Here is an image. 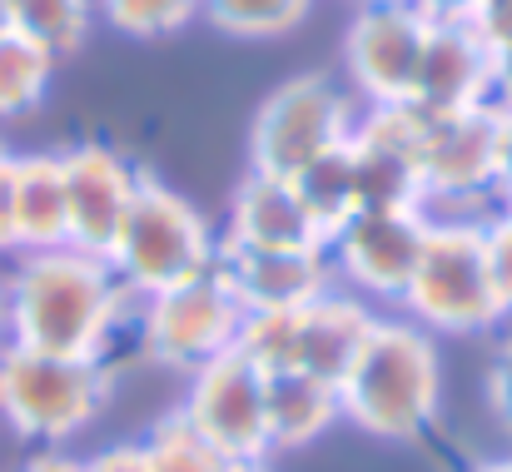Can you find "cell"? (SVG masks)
<instances>
[{
  "label": "cell",
  "instance_id": "cell-1",
  "mask_svg": "<svg viewBox=\"0 0 512 472\" xmlns=\"http://www.w3.org/2000/svg\"><path fill=\"white\" fill-rule=\"evenodd\" d=\"M130 309L115 269L80 249L20 254L5 279V343L65 353V358H105L120 318Z\"/></svg>",
  "mask_w": 512,
  "mask_h": 472
},
{
  "label": "cell",
  "instance_id": "cell-2",
  "mask_svg": "<svg viewBox=\"0 0 512 472\" xmlns=\"http://www.w3.org/2000/svg\"><path fill=\"white\" fill-rule=\"evenodd\" d=\"M438 398H443L438 338L413 318L378 314L358 358L339 378L343 423L383 443H408L438 418Z\"/></svg>",
  "mask_w": 512,
  "mask_h": 472
},
{
  "label": "cell",
  "instance_id": "cell-3",
  "mask_svg": "<svg viewBox=\"0 0 512 472\" xmlns=\"http://www.w3.org/2000/svg\"><path fill=\"white\" fill-rule=\"evenodd\" d=\"M110 388L115 378L105 358H65L0 343V423L25 443H70L105 413Z\"/></svg>",
  "mask_w": 512,
  "mask_h": 472
},
{
  "label": "cell",
  "instance_id": "cell-4",
  "mask_svg": "<svg viewBox=\"0 0 512 472\" xmlns=\"http://www.w3.org/2000/svg\"><path fill=\"white\" fill-rule=\"evenodd\" d=\"M214 264H219V234L204 224V214L184 194H174L165 179L140 174L135 204H130L125 229L110 254V269L125 284V294L150 299V294L174 289Z\"/></svg>",
  "mask_w": 512,
  "mask_h": 472
},
{
  "label": "cell",
  "instance_id": "cell-5",
  "mask_svg": "<svg viewBox=\"0 0 512 472\" xmlns=\"http://www.w3.org/2000/svg\"><path fill=\"white\" fill-rule=\"evenodd\" d=\"M403 309L428 333H488L503 323L488 279V219H433Z\"/></svg>",
  "mask_w": 512,
  "mask_h": 472
},
{
  "label": "cell",
  "instance_id": "cell-6",
  "mask_svg": "<svg viewBox=\"0 0 512 472\" xmlns=\"http://www.w3.org/2000/svg\"><path fill=\"white\" fill-rule=\"evenodd\" d=\"M418 184L428 219H493L498 214V110L473 105L428 115L418 145Z\"/></svg>",
  "mask_w": 512,
  "mask_h": 472
},
{
  "label": "cell",
  "instance_id": "cell-7",
  "mask_svg": "<svg viewBox=\"0 0 512 472\" xmlns=\"http://www.w3.org/2000/svg\"><path fill=\"white\" fill-rule=\"evenodd\" d=\"M358 110L348 105L339 80L329 75H294L279 90H269V100L254 115L249 130V169L254 174H274V179H294L299 169H309L319 155L348 145Z\"/></svg>",
  "mask_w": 512,
  "mask_h": 472
},
{
  "label": "cell",
  "instance_id": "cell-8",
  "mask_svg": "<svg viewBox=\"0 0 512 472\" xmlns=\"http://www.w3.org/2000/svg\"><path fill=\"white\" fill-rule=\"evenodd\" d=\"M239 323H244V304L234 299L219 264L174 284V289L140 299L145 353L165 368H179V373H194L199 363L229 353L239 338Z\"/></svg>",
  "mask_w": 512,
  "mask_h": 472
},
{
  "label": "cell",
  "instance_id": "cell-9",
  "mask_svg": "<svg viewBox=\"0 0 512 472\" xmlns=\"http://www.w3.org/2000/svg\"><path fill=\"white\" fill-rule=\"evenodd\" d=\"M179 413L214 443V453L229 468H264L274 458L264 373L239 348H229L189 373V393H184Z\"/></svg>",
  "mask_w": 512,
  "mask_h": 472
},
{
  "label": "cell",
  "instance_id": "cell-10",
  "mask_svg": "<svg viewBox=\"0 0 512 472\" xmlns=\"http://www.w3.org/2000/svg\"><path fill=\"white\" fill-rule=\"evenodd\" d=\"M428 214L423 209H358L339 234L324 244L334 279L348 284L358 299H383L403 304L413 269L428 244Z\"/></svg>",
  "mask_w": 512,
  "mask_h": 472
},
{
  "label": "cell",
  "instance_id": "cell-11",
  "mask_svg": "<svg viewBox=\"0 0 512 472\" xmlns=\"http://www.w3.org/2000/svg\"><path fill=\"white\" fill-rule=\"evenodd\" d=\"M423 40L428 15L413 0H358L343 35V65L363 105H393L413 95Z\"/></svg>",
  "mask_w": 512,
  "mask_h": 472
},
{
  "label": "cell",
  "instance_id": "cell-12",
  "mask_svg": "<svg viewBox=\"0 0 512 472\" xmlns=\"http://www.w3.org/2000/svg\"><path fill=\"white\" fill-rule=\"evenodd\" d=\"M65 204H70V249L95 254L110 264L125 214L140 189V169L110 145H75L65 150Z\"/></svg>",
  "mask_w": 512,
  "mask_h": 472
},
{
  "label": "cell",
  "instance_id": "cell-13",
  "mask_svg": "<svg viewBox=\"0 0 512 472\" xmlns=\"http://www.w3.org/2000/svg\"><path fill=\"white\" fill-rule=\"evenodd\" d=\"M488 75H493V50L478 40L468 20H428L423 60L408 100L428 115L473 110L488 105Z\"/></svg>",
  "mask_w": 512,
  "mask_h": 472
},
{
  "label": "cell",
  "instance_id": "cell-14",
  "mask_svg": "<svg viewBox=\"0 0 512 472\" xmlns=\"http://www.w3.org/2000/svg\"><path fill=\"white\" fill-rule=\"evenodd\" d=\"M219 249H229V254H279V249H324V239L309 224L289 179L249 169L239 179L234 199H229Z\"/></svg>",
  "mask_w": 512,
  "mask_h": 472
},
{
  "label": "cell",
  "instance_id": "cell-15",
  "mask_svg": "<svg viewBox=\"0 0 512 472\" xmlns=\"http://www.w3.org/2000/svg\"><path fill=\"white\" fill-rule=\"evenodd\" d=\"M219 274L229 279L244 314L304 309L334 289L329 249H279V254H229L219 249Z\"/></svg>",
  "mask_w": 512,
  "mask_h": 472
},
{
  "label": "cell",
  "instance_id": "cell-16",
  "mask_svg": "<svg viewBox=\"0 0 512 472\" xmlns=\"http://www.w3.org/2000/svg\"><path fill=\"white\" fill-rule=\"evenodd\" d=\"M373 323H378V314L368 299H358L348 289H329L324 299L294 309V363L289 368L339 383Z\"/></svg>",
  "mask_w": 512,
  "mask_h": 472
},
{
  "label": "cell",
  "instance_id": "cell-17",
  "mask_svg": "<svg viewBox=\"0 0 512 472\" xmlns=\"http://www.w3.org/2000/svg\"><path fill=\"white\" fill-rule=\"evenodd\" d=\"M264 408H269V443H274V453L309 448L334 423H343L339 383L299 373V368L264 373Z\"/></svg>",
  "mask_w": 512,
  "mask_h": 472
},
{
  "label": "cell",
  "instance_id": "cell-18",
  "mask_svg": "<svg viewBox=\"0 0 512 472\" xmlns=\"http://www.w3.org/2000/svg\"><path fill=\"white\" fill-rule=\"evenodd\" d=\"M70 244V204H65V159L15 155V249L45 254Z\"/></svg>",
  "mask_w": 512,
  "mask_h": 472
},
{
  "label": "cell",
  "instance_id": "cell-19",
  "mask_svg": "<svg viewBox=\"0 0 512 472\" xmlns=\"http://www.w3.org/2000/svg\"><path fill=\"white\" fill-rule=\"evenodd\" d=\"M294 194L309 214V224L319 229V239L329 244L343 224L358 214V169H353V145H339L329 155H319L309 169H299L294 179Z\"/></svg>",
  "mask_w": 512,
  "mask_h": 472
},
{
  "label": "cell",
  "instance_id": "cell-20",
  "mask_svg": "<svg viewBox=\"0 0 512 472\" xmlns=\"http://www.w3.org/2000/svg\"><path fill=\"white\" fill-rule=\"evenodd\" d=\"M353 169H358V209H423V184H418V159L388 145H368L348 135Z\"/></svg>",
  "mask_w": 512,
  "mask_h": 472
},
{
  "label": "cell",
  "instance_id": "cell-21",
  "mask_svg": "<svg viewBox=\"0 0 512 472\" xmlns=\"http://www.w3.org/2000/svg\"><path fill=\"white\" fill-rule=\"evenodd\" d=\"M95 15H100V0H10V30L55 60L85 45Z\"/></svg>",
  "mask_w": 512,
  "mask_h": 472
},
{
  "label": "cell",
  "instance_id": "cell-22",
  "mask_svg": "<svg viewBox=\"0 0 512 472\" xmlns=\"http://www.w3.org/2000/svg\"><path fill=\"white\" fill-rule=\"evenodd\" d=\"M55 75V55H45L40 45H30L25 35H5L0 40V120H20L30 115Z\"/></svg>",
  "mask_w": 512,
  "mask_h": 472
},
{
  "label": "cell",
  "instance_id": "cell-23",
  "mask_svg": "<svg viewBox=\"0 0 512 472\" xmlns=\"http://www.w3.org/2000/svg\"><path fill=\"white\" fill-rule=\"evenodd\" d=\"M314 0H204V20L239 40H279L309 20Z\"/></svg>",
  "mask_w": 512,
  "mask_h": 472
},
{
  "label": "cell",
  "instance_id": "cell-24",
  "mask_svg": "<svg viewBox=\"0 0 512 472\" xmlns=\"http://www.w3.org/2000/svg\"><path fill=\"white\" fill-rule=\"evenodd\" d=\"M140 453H145V468L150 472H229V463L214 453V443L179 408L165 413L150 428V438L140 443Z\"/></svg>",
  "mask_w": 512,
  "mask_h": 472
},
{
  "label": "cell",
  "instance_id": "cell-25",
  "mask_svg": "<svg viewBox=\"0 0 512 472\" xmlns=\"http://www.w3.org/2000/svg\"><path fill=\"white\" fill-rule=\"evenodd\" d=\"M100 15L130 40H165L204 15V0H100Z\"/></svg>",
  "mask_w": 512,
  "mask_h": 472
},
{
  "label": "cell",
  "instance_id": "cell-26",
  "mask_svg": "<svg viewBox=\"0 0 512 472\" xmlns=\"http://www.w3.org/2000/svg\"><path fill=\"white\" fill-rule=\"evenodd\" d=\"M488 279H493V299L503 318L512 314V224L503 214L488 219Z\"/></svg>",
  "mask_w": 512,
  "mask_h": 472
},
{
  "label": "cell",
  "instance_id": "cell-27",
  "mask_svg": "<svg viewBox=\"0 0 512 472\" xmlns=\"http://www.w3.org/2000/svg\"><path fill=\"white\" fill-rule=\"evenodd\" d=\"M468 25L478 30V40H483L493 55L512 50V0H478L473 15H468Z\"/></svg>",
  "mask_w": 512,
  "mask_h": 472
},
{
  "label": "cell",
  "instance_id": "cell-28",
  "mask_svg": "<svg viewBox=\"0 0 512 472\" xmlns=\"http://www.w3.org/2000/svg\"><path fill=\"white\" fill-rule=\"evenodd\" d=\"M488 408H493V418H498V428H508L512 433V338L498 343V353H493V363H488Z\"/></svg>",
  "mask_w": 512,
  "mask_h": 472
},
{
  "label": "cell",
  "instance_id": "cell-29",
  "mask_svg": "<svg viewBox=\"0 0 512 472\" xmlns=\"http://www.w3.org/2000/svg\"><path fill=\"white\" fill-rule=\"evenodd\" d=\"M0 254H20L15 249V155L0 150Z\"/></svg>",
  "mask_w": 512,
  "mask_h": 472
},
{
  "label": "cell",
  "instance_id": "cell-30",
  "mask_svg": "<svg viewBox=\"0 0 512 472\" xmlns=\"http://www.w3.org/2000/svg\"><path fill=\"white\" fill-rule=\"evenodd\" d=\"M85 472H150V468H145L140 443H115V448H100L95 458H85Z\"/></svg>",
  "mask_w": 512,
  "mask_h": 472
},
{
  "label": "cell",
  "instance_id": "cell-31",
  "mask_svg": "<svg viewBox=\"0 0 512 472\" xmlns=\"http://www.w3.org/2000/svg\"><path fill=\"white\" fill-rule=\"evenodd\" d=\"M488 105L498 115H512V50L493 55V75H488Z\"/></svg>",
  "mask_w": 512,
  "mask_h": 472
},
{
  "label": "cell",
  "instance_id": "cell-32",
  "mask_svg": "<svg viewBox=\"0 0 512 472\" xmlns=\"http://www.w3.org/2000/svg\"><path fill=\"white\" fill-rule=\"evenodd\" d=\"M512 199V115H498V204Z\"/></svg>",
  "mask_w": 512,
  "mask_h": 472
},
{
  "label": "cell",
  "instance_id": "cell-33",
  "mask_svg": "<svg viewBox=\"0 0 512 472\" xmlns=\"http://www.w3.org/2000/svg\"><path fill=\"white\" fill-rule=\"evenodd\" d=\"M20 472H85V458H70V453H60V448H45V453H35Z\"/></svg>",
  "mask_w": 512,
  "mask_h": 472
},
{
  "label": "cell",
  "instance_id": "cell-34",
  "mask_svg": "<svg viewBox=\"0 0 512 472\" xmlns=\"http://www.w3.org/2000/svg\"><path fill=\"white\" fill-rule=\"evenodd\" d=\"M428 20H468L478 0H413Z\"/></svg>",
  "mask_w": 512,
  "mask_h": 472
},
{
  "label": "cell",
  "instance_id": "cell-35",
  "mask_svg": "<svg viewBox=\"0 0 512 472\" xmlns=\"http://www.w3.org/2000/svg\"><path fill=\"white\" fill-rule=\"evenodd\" d=\"M473 472H512V453H503V458H488V463H478Z\"/></svg>",
  "mask_w": 512,
  "mask_h": 472
},
{
  "label": "cell",
  "instance_id": "cell-36",
  "mask_svg": "<svg viewBox=\"0 0 512 472\" xmlns=\"http://www.w3.org/2000/svg\"><path fill=\"white\" fill-rule=\"evenodd\" d=\"M10 35V0H0V40Z\"/></svg>",
  "mask_w": 512,
  "mask_h": 472
},
{
  "label": "cell",
  "instance_id": "cell-37",
  "mask_svg": "<svg viewBox=\"0 0 512 472\" xmlns=\"http://www.w3.org/2000/svg\"><path fill=\"white\" fill-rule=\"evenodd\" d=\"M0 343H5V284H0Z\"/></svg>",
  "mask_w": 512,
  "mask_h": 472
},
{
  "label": "cell",
  "instance_id": "cell-38",
  "mask_svg": "<svg viewBox=\"0 0 512 472\" xmlns=\"http://www.w3.org/2000/svg\"><path fill=\"white\" fill-rule=\"evenodd\" d=\"M498 214H503V219L512 224V199H503V204H498Z\"/></svg>",
  "mask_w": 512,
  "mask_h": 472
},
{
  "label": "cell",
  "instance_id": "cell-39",
  "mask_svg": "<svg viewBox=\"0 0 512 472\" xmlns=\"http://www.w3.org/2000/svg\"><path fill=\"white\" fill-rule=\"evenodd\" d=\"M229 472H264V468H229Z\"/></svg>",
  "mask_w": 512,
  "mask_h": 472
}]
</instances>
